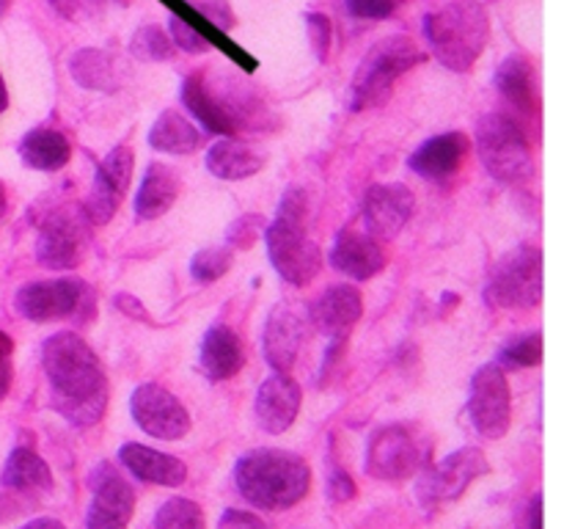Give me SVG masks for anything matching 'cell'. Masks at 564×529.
I'll use <instances>...</instances> for the list:
<instances>
[{"label": "cell", "instance_id": "obj_1", "mask_svg": "<svg viewBox=\"0 0 564 529\" xmlns=\"http://www.w3.org/2000/svg\"><path fill=\"white\" fill-rule=\"evenodd\" d=\"M42 367L50 380V402L75 428H94L108 408V380L83 336L61 331L44 339Z\"/></svg>", "mask_w": 564, "mask_h": 529}, {"label": "cell", "instance_id": "obj_2", "mask_svg": "<svg viewBox=\"0 0 564 529\" xmlns=\"http://www.w3.org/2000/svg\"><path fill=\"white\" fill-rule=\"evenodd\" d=\"M182 102L215 136L275 130V114L237 69L191 72L182 80Z\"/></svg>", "mask_w": 564, "mask_h": 529}, {"label": "cell", "instance_id": "obj_3", "mask_svg": "<svg viewBox=\"0 0 564 529\" xmlns=\"http://www.w3.org/2000/svg\"><path fill=\"white\" fill-rule=\"evenodd\" d=\"M235 485L259 510H290L306 499L312 468L290 450H251L235 463Z\"/></svg>", "mask_w": 564, "mask_h": 529}, {"label": "cell", "instance_id": "obj_4", "mask_svg": "<svg viewBox=\"0 0 564 529\" xmlns=\"http://www.w3.org/2000/svg\"><path fill=\"white\" fill-rule=\"evenodd\" d=\"M268 257L275 273L292 287H306L323 270V251L308 237V196L301 187H290L281 196L275 218L264 229Z\"/></svg>", "mask_w": 564, "mask_h": 529}, {"label": "cell", "instance_id": "obj_5", "mask_svg": "<svg viewBox=\"0 0 564 529\" xmlns=\"http://www.w3.org/2000/svg\"><path fill=\"white\" fill-rule=\"evenodd\" d=\"M424 39L438 64L452 72H468L485 53L490 17L479 0H452L424 17Z\"/></svg>", "mask_w": 564, "mask_h": 529}, {"label": "cell", "instance_id": "obj_6", "mask_svg": "<svg viewBox=\"0 0 564 529\" xmlns=\"http://www.w3.org/2000/svg\"><path fill=\"white\" fill-rule=\"evenodd\" d=\"M424 61H427V55H424V50H419V44L411 36L394 33V36L375 42L352 75L350 108L369 110L386 105L394 94L397 80Z\"/></svg>", "mask_w": 564, "mask_h": 529}, {"label": "cell", "instance_id": "obj_7", "mask_svg": "<svg viewBox=\"0 0 564 529\" xmlns=\"http://www.w3.org/2000/svg\"><path fill=\"white\" fill-rule=\"evenodd\" d=\"M477 154L496 182L527 185L534 176V154L527 132L505 114H485L477 121Z\"/></svg>", "mask_w": 564, "mask_h": 529}, {"label": "cell", "instance_id": "obj_8", "mask_svg": "<svg viewBox=\"0 0 564 529\" xmlns=\"http://www.w3.org/2000/svg\"><path fill=\"white\" fill-rule=\"evenodd\" d=\"M543 253L534 246H518L494 264L485 298L496 309H534L543 301Z\"/></svg>", "mask_w": 564, "mask_h": 529}, {"label": "cell", "instance_id": "obj_9", "mask_svg": "<svg viewBox=\"0 0 564 529\" xmlns=\"http://www.w3.org/2000/svg\"><path fill=\"white\" fill-rule=\"evenodd\" d=\"M430 444L411 424H386L375 430L364 455V472L383 483H400L427 466Z\"/></svg>", "mask_w": 564, "mask_h": 529}, {"label": "cell", "instance_id": "obj_10", "mask_svg": "<svg viewBox=\"0 0 564 529\" xmlns=\"http://www.w3.org/2000/svg\"><path fill=\"white\" fill-rule=\"evenodd\" d=\"M14 306L31 323H53V320L75 317L86 306L91 309V287L80 279H72V276L31 281V284L20 287Z\"/></svg>", "mask_w": 564, "mask_h": 529}, {"label": "cell", "instance_id": "obj_11", "mask_svg": "<svg viewBox=\"0 0 564 529\" xmlns=\"http://www.w3.org/2000/svg\"><path fill=\"white\" fill-rule=\"evenodd\" d=\"M490 472V463L479 446H463V450L452 452L444 461L427 463L419 474L416 494L422 505L435 507L444 501L460 499L466 494L468 485L474 479L485 477Z\"/></svg>", "mask_w": 564, "mask_h": 529}, {"label": "cell", "instance_id": "obj_12", "mask_svg": "<svg viewBox=\"0 0 564 529\" xmlns=\"http://www.w3.org/2000/svg\"><path fill=\"white\" fill-rule=\"evenodd\" d=\"M468 419L482 439H505L512 424L510 380L499 364H485L474 373L468 391Z\"/></svg>", "mask_w": 564, "mask_h": 529}, {"label": "cell", "instance_id": "obj_13", "mask_svg": "<svg viewBox=\"0 0 564 529\" xmlns=\"http://www.w3.org/2000/svg\"><path fill=\"white\" fill-rule=\"evenodd\" d=\"M91 505L86 512V529H127L135 512V490L121 477L113 463L102 461L88 474Z\"/></svg>", "mask_w": 564, "mask_h": 529}, {"label": "cell", "instance_id": "obj_14", "mask_svg": "<svg viewBox=\"0 0 564 529\" xmlns=\"http://www.w3.org/2000/svg\"><path fill=\"white\" fill-rule=\"evenodd\" d=\"M130 413L138 428L160 441L185 439L191 433V413L180 397L160 384H141L130 397Z\"/></svg>", "mask_w": 564, "mask_h": 529}, {"label": "cell", "instance_id": "obj_15", "mask_svg": "<svg viewBox=\"0 0 564 529\" xmlns=\"http://www.w3.org/2000/svg\"><path fill=\"white\" fill-rule=\"evenodd\" d=\"M86 215L53 209L36 235V259L50 270H72L83 262L88 246Z\"/></svg>", "mask_w": 564, "mask_h": 529}, {"label": "cell", "instance_id": "obj_16", "mask_svg": "<svg viewBox=\"0 0 564 529\" xmlns=\"http://www.w3.org/2000/svg\"><path fill=\"white\" fill-rule=\"evenodd\" d=\"M132 169H135V154H132L130 147H113L99 160L97 171H94L91 193L83 204V215H86L88 224L105 226L113 218L121 198L127 196Z\"/></svg>", "mask_w": 564, "mask_h": 529}, {"label": "cell", "instance_id": "obj_17", "mask_svg": "<svg viewBox=\"0 0 564 529\" xmlns=\"http://www.w3.org/2000/svg\"><path fill=\"white\" fill-rule=\"evenodd\" d=\"M413 209H416V196L411 193V187L397 185V182L372 185L364 193L361 202L364 229L383 242L394 240L413 218Z\"/></svg>", "mask_w": 564, "mask_h": 529}, {"label": "cell", "instance_id": "obj_18", "mask_svg": "<svg viewBox=\"0 0 564 529\" xmlns=\"http://www.w3.org/2000/svg\"><path fill=\"white\" fill-rule=\"evenodd\" d=\"M303 391L301 384L290 373H273L257 391L253 400V419L259 430L270 435H281L295 424L301 413Z\"/></svg>", "mask_w": 564, "mask_h": 529}, {"label": "cell", "instance_id": "obj_19", "mask_svg": "<svg viewBox=\"0 0 564 529\" xmlns=\"http://www.w3.org/2000/svg\"><path fill=\"white\" fill-rule=\"evenodd\" d=\"M386 262H389V253H386L383 240L372 237L367 229L347 226L336 235L334 248H330V264L347 279H375L386 268Z\"/></svg>", "mask_w": 564, "mask_h": 529}, {"label": "cell", "instance_id": "obj_20", "mask_svg": "<svg viewBox=\"0 0 564 529\" xmlns=\"http://www.w3.org/2000/svg\"><path fill=\"white\" fill-rule=\"evenodd\" d=\"M303 339H306V323H303L301 314L290 303L273 306L262 334L264 358H268L270 369L273 373H292V367L301 358Z\"/></svg>", "mask_w": 564, "mask_h": 529}, {"label": "cell", "instance_id": "obj_21", "mask_svg": "<svg viewBox=\"0 0 564 529\" xmlns=\"http://www.w3.org/2000/svg\"><path fill=\"white\" fill-rule=\"evenodd\" d=\"M471 152V138L466 132H441V136L427 138L416 152L408 158L413 174H419L427 182H444L455 176L466 163Z\"/></svg>", "mask_w": 564, "mask_h": 529}, {"label": "cell", "instance_id": "obj_22", "mask_svg": "<svg viewBox=\"0 0 564 529\" xmlns=\"http://www.w3.org/2000/svg\"><path fill=\"white\" fill-rule=\"evenodd\" d=\"M364 301L361 292L352 284L328 287L317 301L308 306V323L328 339H347L352 325L361 320Z\"/></svg>", "mask_w": 564, "mask_h": 529}, {"label": "cell", "instance_id": "obj_23", "mask_svg": "<svg viewBox=\"0 0 564 529\" xmlns=\"http://www.w3.org/2000/svg\"><path fill=\"white\" fill-rule=\"evenodd\" d=\"M496 88H499L501 97L512 105L516 110H521L529 119H538L540 116V83H538V66L532 64V58L523 53L507 55L499 64L494 77Z\"/></svg>", "mask_w": 564, "mask_h": 529}, {"label": "cell", "instance_id": "obj_24", "mask_svg": "<svg viewBox=\"0 0 564 529\" xmlns=\"http://www.w3.org/2000/svg\"><path fill=\"white\" fill-rule=\"evenodd\" d=\"M119 461L132 477H138L141 483L163 485V488H180L187 479V466L180 457L169 455V452L152 450V446H143L138 441H127L119 450Z\"/></svg>", "mask_w": 564, "mask_h": 529}, {"label": "cell", "instance_id": "obj_25", "mask_svg": "<svg viewBox=\"0 0 564 529\" xmlns=\"http://www.w3.org/2000/svg\"><path fill=\"white\" fill-rule=\"evenodd\" d=\"M268 163V154L251 141H242L237 136H224L215 141L207 152V171L218 180H248V176L259 174Z\"/></svg>", "mask_w": 564, "mask_h": 529}, {"label": "cell", "instance_id": "obj_26", "mask_svg": "<svg viewBox=\"0 0 564 529\" xmlns=\"http://www.w3.org/2000/svg\"><path fill=\"white\" fill-rule=\"evenodd\" d=\"M242 364H246V350H242L237 331L224 323L207 328L202 339V353H198V367H202L204 378L220 384L240 373Z\"/></svg>", "mask_w": 564, "mask_h": 529}, {"label": "cell", "instance_id": "obj_27", "mask_svg": "<svg viewBox=\"0 0 564 529\" xmlns=\"http://www.w3.org/2000/svg\"><path fill=\"white\" fill-rule=\"evenodd\" d=\"M69 75L77 86L99 94H116L124 83V69L119 58L108 50L83 47L69 58Z\"/></svg>", "mask_w": 564, "mask_h": 529}, {"label": "cell", "instance_id": "obj_28", "mask_svg": "<svg viewBox=\"0 0 564 529\" xmlns=\"http://www.w3.org/2000/svg\"><path fill=\"white\" fill-rule=\"evenodd\" d=\"M0 485L11 494H28L42 496L53 490V472H50L47 461L36 455L28 446H17L6 457V466L0 472Z\"/></svg>", "mask_w": 564, "mask_h": 529}, {"label": "cell", "instance_id": "obj_29", "mask_svg": "<svg viewBox=\"0 0 564 529\" xmlns=\"http://www.w3.org/2000/svg\"><path fill=\"white\" fill-rule=\"evenodd\" d=\"M180 198V174L163 163H152L143 174L135 196V215L141 220L163 218Z\"/></svg>", "mask_w": 564, "mask_h": 529}, {"label": "cell", "instance_id": "obj_30", "mask_svg": "<svg viewBox=\"0 0 564 529\" xmlns=\"http://www.w3.org/2000/svg\"><path fill=\"white\" fill-rule=\"evenodd\" d=\"M17 152H20V160L28 169L58 171L69 163L72 143L64 132L53 130V127H36V130L22 136Z\"/></svg>", "mask_w": 564, "mask_h": 529}, {"label": "cell", "instance_id": "obj_31", "mask_svg": "<svg viewBox=\"0 0 564 529\" xmlns=\"http://www.w3.org/2000/svg\"><path fill=\"white\" fill-rule=\"evenodd\" d=\"M202 143V130L180 110H163L149 130V147L165 154H193Z\"/></svg>", "mask_w": 564, "mask_h": 529}, {"label": "cell", "instance_id": "obj_32", "mask_svg": "<svg viewBox=\"0 0 564 529\" xmlns=\"http://www.w3.org/2000/svg\"><path fill=\"white\" fill-rule=\"evenodd\" d=\"M543 353H545L543 334H540V331H529V334L512 336V339L499 350L496 364H499L501 369L538 367V364H543Z\"/></svg>", "mask_w": 564, "mask_h": 529}, {"label": "cell", "instance_id": "obj_33", "mask_svg": "<svg viewBox=\"0 0 564 529\" xmlns=\"http://www.w3.org/2000/svg\"><path fill=\"white\" fill-rule=\"evenodd\" d=\"M154 529H207V518L198 501L185 496H171L169 501L158 507Z\"/></svg>", "mask_w": 564, "mask_h": 529}, {"label": "cell", "instance_id": "obj_34", "mask_svg": "<svg viewBox=\"0 0 564 529\" xmlns=\"http://www.w3.org/2000/svg\"><path fill=\"white\" fill-rule=\"evenodd\" d=\"M132 58L149 61V64H163V61L174 58V42H171L169 31L154 22L141 25L130 39Z\"/></svg>", "mask_w": 564, "mask_h": 529}, {"label": "cell", "instance_id": "obj_35", "mask_svg": "<svg viewBox=\"0 0 564 529\" xmlns=\"http://www.w3.org/2000/svg\"><path fill=\"white\" fill-rule=\"evenodd\" d=\"M231 262H235V251L229 246L202 248V251L193 253L191 276L196 281H202V284H213V281L224 279L229 273Z\"/></svg>", "mask_w": 564, "mask_h": 529}, {"label": "cell", "instance_id": "obj_36", "mask_svg": "<svg viewBox=\"0 0 564 529\" xmlns=\"http://www.w3.org/2000/svg\"><path fill=\"white\" fill-rule=\"evenodd\" d=\"M264 229H268V218H264V215H240L237 220H231L229 231H226V246H229L231 251H235V248L237 251H248V248L264 235Z\"/></svg>", "mask_w": 564, "mask_h": 529}, {"label": "cell", "instance_id": "obj_37", "mask_svg": "<svg viewBox=\"0 0 564 529\" xmlns=\"http://www.w3.org/2000/svg\"><path fill=\"white\" fill-rule=\"evenodd\" d=\"M169 36H171V42H174V47H180L182 53L202 55V53H209V50H213V44H209L207 39L196 31V28H191L185 20H182V17H176V14L169 17Z\"/></svg>", "mask_w": 564, "mask_h": 529}, {"label": "cell", "instance_id": "obj_38", "mask_svg": "<svg viewBox=\"0 0 564 529\" xmlns=\"http://www.w3.org/2000/svg\"><path fill=\"white\" fill-rule=\"evenodd\" d=\"M306 33L317 61L325 64L330 55V42H334V25H330L328 14H323V11H306Z\"/></svg>", "mask_w": 564, "mask_h": 529}, {"label": "cell", "instance_id": "obj_39", "mask_svg": "<svg viewBox=\"0 0 564 529\" xmlns=\"http://www.w3.org/2000/svg\"><path fill=\"white\" fill-rule=\"evenodd\" d=\"M198 14L207 17L215 28H220L224 33H229L235 28V9H231L229 0H187Z\"/></svg>", "mask_w": 564, "mask_h": 529}, {"label": "cell", "instance_id": "obj_40", "mask_svg": "<svg viewBox=\"0 0 564 529\" xmlns=\"http://www.w3.org/2000/svg\"><path fill=\"white\" fill-rule=\"evenodd\" d=\"M345 9L356 20H389L397 11V0H345Z\"/></svg>", "mask_w": 564, "mask_h": 529}, {"label": "cell", "instance_id": "obj_41", "mask_svg": "<svg viewBox=\"0 0 564 529\" xmlns=\"http://www.w3.org/2000/svg\"><path fill=\"white\" fill-rule=\"evenodd\" d=\"M325 490H328V499L334 501V505H347V501H352L358 496L356 479H352L350 474H347L345 468H339V466L330 468L328 485H325Z\"/></svg>", "mask_w": 564, "mask_h": 529}, {"label": "cell", "instance_id": "obj_42", "mask_svg": "<svg viewBox=\"0 0 564 529\" xmlns=\"http://www.w3.org/2000/svg\"><path fill=\"white\" fill-rule=\"evenodd\" d=\"M55 14L66 17V20H83V17H94L108 6V0H50Z\"/></svg>", "mask_w": 564, "mask_h": 529}, {"label": "cell", "instance_id": "obj_43", "mask_svg": "<svg viewBox=\"0 0 564 529\" xmlns=\"http://www.w3.org/2000/svg\"><path fill=\"white\" fill-rule=\"evenodd\" d=\"M218 529H270V527L257 516V512L235 510V507H231V510H226L224 516H220Z\"/></svg>", "mask_w": 564, "mask_h": 529}, {"label": "cell", "instance_id": "obj_44", "mask_svg": "<svg viewBox=\"0 0 564 529\" xmlns=\"http://www.w3.org/2000/svg\"><path fill=\"white\" fill-rule=\"evenodd\" d=\"M11 358H14V342L9 339L6 331H0V400L11 386Z\"/></svg>", "mask_w": 564, "mask_h": 529}, {"label": "cell", "instance_id": "obj_45", "mask_svg": "<svg viewBox=\"0 0 564 529\" xmlns=\"http://www.w3.org/2000/svg\"><path fill=\"white\" fill-rule=\"evenodd\" d=\"M521 529H543V494H534L523 510Z\"/></svg>", "mask_w": 564, "mask_h": 529}, {"label": "cell", "instance_id": "obj_46", "mask_svg": "<svg viewBox=\"0 0 564 529\" xmlns=\"http://www.w3.org/2000/svg\"><path fill=\"white\" fill-rule=\"evenodd\" d=\"M116 306H119L121 309V312H124V314H130V317H135V320H147V309H143L141 306V303H138L135 301V298H132V295H127V292H124V295H116Z\"/></svg>", "mask_w": 564, "mask_h": 529}, {"label": "cell", "instance_id": "obj_47", "mask_svg": "<svg viewBox=\"0 0 564 529\" xmlns=\"http://www.w3.org/2000/svg\"><path fill=\"white\" fill-rule=\"evenodd\" d=\"M20 529H66L64 523L58 521V518H33V521H28L25 527H20Z\"/></svg>", "mask_w": 564, "mask_h": 529}, {"label": "cell", "instance_id": "obj_48", "mask_svg": "<svg viewBox=\"0 0 564 529\" xmlns=\"http://www.w3.org/2000/svg\"><path fill=\"white\" fill-rule=\"evenodd\" d=\"M6 105H9V91H6V83H3V75H0V116H3Z\"/></svg>", "mask_w": 564, "mask_h": 529}, {"label": "cell", "instance_id": "obj_49", "mask_svg": "<svg viewBox=\"0 0 564 529\" xmlns=\"http://www.w3.org/2000/svg\"><path fill=\"white\" fill-rule=\"evenodd\" d=\"M9 9H11V0H0V20L9 14Z\"/></svg>", "mask_w": 564, "mask_h": 529}, {"label": "cell", "instance_id": "obj_50", "mask_svg": "<svg viewBox=\"0 0 564 529\" xmlns=\"http://www.w3.org/2000/svg\"><path fill=\"white\" fill-rule=\"evenodd\" d=\"M6 213V187L0 185V215Z\"/></svg>", "mask_w": 564, "mask_h": 529}]
</instances>
